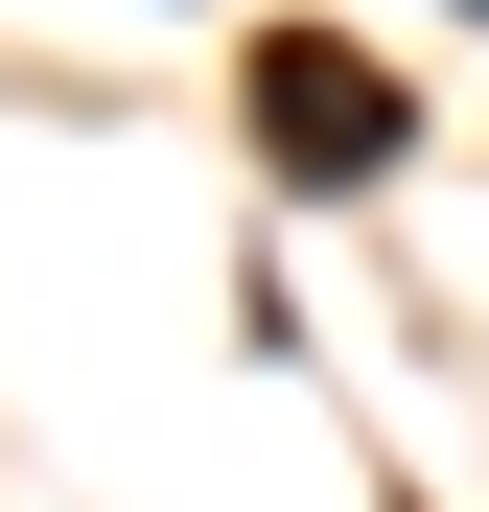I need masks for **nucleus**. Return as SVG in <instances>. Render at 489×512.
<instances>
[{
	"mask_svg": "<svg viewBox=\"0 0 489 512\" xmlns=\"http://www.w3.org/2000/svg\"><path fill=\"white\" fill-rule=\"evenodd\" d=\"M396 140H420V117H396V70L350 24H257V163H280V187H373Z\"/></svg>",
	"mask_w": 489,
	"mask_h": 512,
	"instance_id": "1",
	"label": "nucleus"
}]
</instances>
